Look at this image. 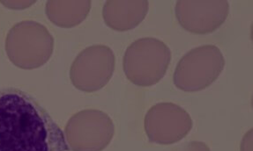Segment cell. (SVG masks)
Masks as SVG:
<instances>
[{
    "mask_svg": "<svg viewBox=\"0 0 253 151\" xmlns=\"http://www.w3.org/2000/svg\"><path fill=\"white\" fill-rule=\"evenodd\" d=\"M91 1H48L46 14L52 23L60 28H73L86 19Z\"/></svg>",
    "mask_w": 253,
    "mask_h": 151,
    "instance_id": "30bf717a",
    "label": "cell"
},
{
    "mask_svg": "<svg viewBox=\"0 0 253 151\" xmlns=\"http://www.w3.org/2000/svg\"><path fill=\"white\" fill-rule=\"evenodd\" d=\"M225 59L219 48L200 46L181 58L173 76L176 88L198 91L211 86L224 69Z\"/></svg>",
    "mask_w": 253,
    "mask_h": 151,
    "instance_id": "277c9868",
    "label": "cell"
},
{
    "mask_svg": "<svg viewBox=\"0 0 253 151\" xmlns=\"http://www.w3.org/2000/svg\"><path fill=\"white\" fill-rule=\"evenodd\" d=\"M147 12V0H109L102 9V17L110 29L124 32L140 24Z\"/></svg>",
    "mask_w": 253,
    "mask_h": 151,
    "instance_id": "9c48e42d",
    "label": "cell"
},
{
    "mask_svg": "<svg viewBox=\"0 0 253 151\" xmlns=\"http://www.w3.org/2000/svg\"><path fill=\"white\" fill-rule=\"evenodd\" d=\"M116 58L105 45L90 46L75 58L70 69L71 81L77 89L93 92L106 86L113 75Z\"/></svg>",
    "mask_w": 253,
    "mask_h": 151,
    "instance_id": "8992f818",
    "label": "cell"
},
{
    "mask_svg": "<svg viewBox=\"0 0 253 151\" xmlns=\"http://www.w3.org/2000/svg\"><path fill=\"white\" fill-rule=\"evenodd\" d=\"M0 151H70L66 135L36 98L0 88Z\"/></svg>",
    "mask_w": 253,
    "mask_h": 151,
    "instance_id": "6da1fadb",
    "label": "cell"
},
{
    "mask_svg": "<svg viewBox=\"0 0 253 151\" xmlns=\"http://www.w3.org/2000/svg\"><path fill=\"white\" fill-rule=\"evenodd\" d=\"M192 120L184 108L173 103L152 106L145 116V131L150 142L169 145L179 142L190 133Z\"/></svg>",
    "mask_w": 253,
    "mask_h": 151,
    "instance_id": "52a82bcc",
    "label": "cell"
},
{
    "mask_svg": "<svg viewBox=\"0 0 253 151\" xmlns=\"http://www.w3.org/2000/svg\"><path fill=\"white\" fill-rule=\"evenodd\" d=\"M171 52L164 41L145 37L133 41L126 50L123 67L126 78L136 86H151L166 74Z\"/></svg>",
    "mask_w": 253,
    "mask_h": 151,
    "instance_id": "3957f363",
    "label": "cell"
},
{
    "mask_svg": "<svg viewBox=\"0 0 253 151\" xmlns=\"http://www.w3.org/2000/svg\"><path fill=\"white\" fill-rule=\"evenodd\" d=\"M252 135H253V130H250L249 133H247L245 135V138H244L243 143H242V151H252V145L249 146L250 144L252 143V140H253Z\"/></svg>",
    "mask_w": 253,
    "mask_h": 151,
    "instance_id": "4fadbf2b",
    "label": "cell"
},
{
    "mask_svg": "<svg viewBox=\"0 0 253 151\" xmlns=\"http://www.w3.org/2000/svg\"><path fill=\"white\" fill-rule=\"evenodd\" d=\"M54 39L49 30L37 21H24L10 29L5 40V51L14 65L34 70L51 58Z\"/></svg>",
    "mask_w": 253,
    "mask_h": 151,
    "instance_id": "7a4b0ae2",
    "label": "cell"
},
{
    "mask_svg": "<svg viewBox=\"0 0 253 151\" xmlns=\"http://www.w3.org/2000/svg\"><path fill=\"white\" fill-rule=\"evenodd\" d=\"M1 3L9 8L23 9L36 3V1H1Z\"/></svg>",
    "mask_w": 253,
    "mask_h": 151,
    "instance_id": "7c38bea8",
    "label": "cell"
},
{
    "mask_svg": "<svg viewBox=\"0 0 253 151\" xmlns=\"http://www.w3.org/2000/svg\"><path fill=\"white\" fill-rule=\"evenodd\" d=\"M172 151H211L209 146L202 142H189L180 145Z\"/></svg>",
    "mask_w": 253,
    "mask_h": 151,
    "instance_id": "8fae6325",
    "label": "cell"
},
{
    "mask_svg": "<svg viewBox=\"0 0 253 151\" xmlns=\"http://www.w3.org/2000/svg\"><path fill=\"white\" fill-rule=\"evenodd\" d=\"M115 134L114 123L102 111H81L70 119L65 131L66 142L73 151H102Z\"/></svg>",
    "mask_w": 253,
    "mask_h": 151,
    "instance_id": "5b68a950",
    "label": "cell"
},
{
    "mask_svg": "<svg viewBox=\"0 0 253 151\" xmlns=\"http://www.w3.org/2000/svg\"><path fill=\"white\" fill-rule=\"evenodd\" d=\"M175 12L179 24L188 32L206 34L224 23L229 4L226 0H179Z\"/></svg>",
    "mask_w": 253,
    "mask_h": 151,
    "instance_id": "ba28073f",
    "label": "cell"
}]
</instances>
